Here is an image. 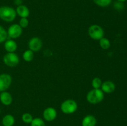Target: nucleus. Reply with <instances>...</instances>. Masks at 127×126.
Segmentation results:
<instances>
[{"mask_svg":"<svg viewBox=\"0 0 127 126\" xmlns=\"http://www.w3.org/2000/svg\"><path fill=\"white\" fill-rule=\"evenodd\" d=\"M16 12L17 16H19L21 18H27L30 15L29 9L24 4L17 6Z\"/></svg>","mask_w":127,"mask_h":126,"instance_id":"13","label":"nucleus"},{"mask_svg":"<svg viewBox=\"0 0 127 126\" xmlns=\"http://www.w3.org/2000/svg\"><path fill=\"white\" fill-rule=\"evenodd\" d=\"M88 35L94 40H99L104 37V30L101 26L97 24H93L88 28Z\"/></svg>","mask_w":127,"mask_h":126,"instance_id":"4","label":"nucleus"},{"mask_svg":"<svg viewBox=\"0 0 127 126\" xmlns=\"http://www.w3.org/2000/svg\"><path fill=\"white\" fill-rule=\"evenodd\" d=\"M34 52L31 51V49H27L22 54V58L26 62H31L32 61L34 58Z\"/></svg>","mask_w":127,"mask_h":126,"instance_id":"17","label":"nucleus"},{"mask_svg":"<svg viewBox=\"0 0 127 126\" xmlns=\"http://www.w3.org/2000/svg\"><path fill=\"white\" fill-rule=\"evenodd\" d=\"M57 117V111L54 107H48L45 109L43 112V117L44 120L48 122L53 121Z\"/></svg>","mask_w":127,"mask_h":126,"instance_id":"9","label":"nucleus"},{"mask_svg":"<svg viewBox=\"0 0 127 126\" xmlns=\"http://www.w3.org/2000/svg\"><path fill=\"white\" fill-rule=\"evenodd\" d=\"M127 0H117V1H119V2H126Z\"/></svg>","mask_w":127,"mask_h":126,"instance_id":"26","label":"nucleus"},{"mask_svg":"<svg viewBox=\"0 0 127 126\" xmlns=\"http://www.w3.org/2000/svg\"><path fill=\"white\" fill-rule=\"evenodd\" d=\"M19 58L15 53H7L3 57V63L8 67H13L19 63Z\"/></svg>","mask_w":127,"mask_h":126,"instance_id":"5","label":"nucleus"},{"mask_svg":"<svg viewBox=\"0 0 127 126\" xmlns=\"http://www.w3.org/2000/svg\"><path fill=\"white\" fill-rule=\"evenodd\" d=\"M4 43V47L7 53H15L17 50V44L13 39H7Z\"/></svg>","mask_w":127,"mask_h":126,"instance_id":"11","label":"nucleus"},{"mask_svg":"<svg viewBox=\"0 0 127 126\" xmlns=\"http://www.w3.org/2000/svg\"><path fill=\"white\" fill-rule=\"evenodd\" d=\"M14 4L16 6H18L22 4V0H14Z\"/></svg>","mask_w":127,"mask_h":126,"instance_id":"25","label":"nucleus"},{"mask_svg":"<svg viewBox=\"0 0 127 126\" xmlns=\"http://www.w3.org/2000/svg\"><path fill=\"white\" fill-rule=\"evenodd\" d=\"M0 114H1V108H0Z\"/></svg>","mask_w":127,"mask_h":126,"instance_id":"27","label":"nucleus"},{"mask_svg":"<svg viewBox=\"0 0 127 126\" xmlns=\"http://www.w3.org/2000/svg\"><path fill=\"white\" fill-rule=\"evenodd\" d=\"M18 24L22 28H27L29 26V19L27 18H21Z\"/></svg>","mask_w":127,"mask_h":126,"instance_id":"23","label":"nucleus"},{"mask_svg":"<svg viewBox=\"0 0 127 126\" xmlns=\"http://www.w3.org/2000/svg\"><path fill=\"white\" fill-rule=\"evenodd\" d=\"M2 124L3 126H13L15 124V118L12 115L6 114L2 117Z\"/></svg>","mask_w":127,"mask_h":126,"instance_id":"15","label":"nucleus"},{"mask_svg":"<svg viewBox=\"0 0 127 126\" xmlns=\"http://www.w3.org/2000/svg\"><path fill=\"white\" fill-rule=\"evenodd\" d=\"M93 1L97 6L101 7H108L111 4L112 2V0H93Z\"/></svg>","mask_w":127,"mask_h":126,"instance_id":"18","label":"nucleus"},{"mask_svg":"<svg viewBox=\"0 0 127 126\" xmlns=\"http://www.w3.org/2000/svg\"><path fill=\"white\" fill-rule=\"evenodd\" d=\"M8 38L7 30L2 26L0 25V43H4Z\"/></svg>","mask_w":127,"mask_h":126,"instance_id":"19","label":"nucleus"},{"mask_svg":"<svg viewBox=\"0 0 127 126\" xmlns=\"http://www.w3.org/2000/svg\"><path fill=\"white\" fill-rule=\"evenodd\" d=\"M99 46L100 48L104 50H107L110 48V46H111V43H110V40L108 38H105V37H103L101 39L99 40Z\"/></svg>","mask_w":127,"mask_h":126,"instance_id":"16","label":"nucleus"},{"mask_svg":"<svg viewBox=\"0 0 127 126\" xmlns=\"http://www.w3.org/2000/svg\"><path fill=\"white\" fill-rule=\"evenodd\" d=\"M114 7L117 11H122L125 8V4H124V2L116 1V2H114Z\"/></svg>","mask_w":127,"mask_h":126,"instance_id":"24","label":"nucleus"},{"mask_svg":"<svg viewBox=\"0 0 127 126\" xmlns=\"http://www.w3.org/2000/svg\"><path fill=\"white\" fill-rule=\"evenodd\" d=\"M12 81V77L9 74H0V92L6 91L11 86Z\"/></svg>","mask_w":127,"mask_h":126,"instance_id":"7","label":"nucleus"},{"mask_svg":"<svg viewBox=\"0 0 127 126\" xmlns=\"http://www.w3.org/2000/svg\"><path fill=\"white\" fill-rule=\"evenodd\" d=\"M78 107L76 101L73 100H66L61 104L60 109L63 113L65 114H71L77 111Z\"/></svg>","mask_w":127,"mask_h":126,"instance_id":"3","label":"nucleus"},{"mask_svg":"<svg viewBox=\"0 0 127 126\" xmlns=\"http://www.w3.org/2000/svg\"><path fill=\"white\" fill-rule=\"evenodd\" d=\"M22 121H23L24 123L26 124H31V122L33 120V117L32 116V115L31 114L29 113V112H26V113H24L22 115Z\"/></svg>","mask_w":127,"mask_h":126,"instance_id":"22","label":"nucleus"},{"mask_svg":"<svg viewBox=\"0 0 127 126\" xmlns=\"http://www.w3.org/2000/svg\"><path fill=\"white\" fill-rule=\"evenodd\" d=\"M13 98L10 93L4 91L0 93V101L5 106H9L12 104Z\"/></svg>","mask_w":127,"mask_h":126,"instance_id":"12","label":"nucleus"},{"mask_svg":"<svg viewBox=\"0 0 127 126\" xmlns=\"http://www.w3.org/2000/svg\"><path fill=\"white\" fill-rule=\"evenodd\" d=\"M30 124H31V126H45L44 121L40 117L33 118Z\"/></svg>","mask_w":127,"mask_h":126,"instance_id":"20","label":"nucleus"},{"mask_svg":"<svg viewBox=\"0 0 127 126\" xmlns=\"http://www.w3.org/2000/svg\"><path fill=\"white\" fill-rule=\"evenodd\" d=\"M16 9L11 6H2L0 7V19L6 22H11L16 19Z\"/></svg>","mask_w":127,"mask_h":126,"instance_id":"2","label":"nucleus"},{"mask_svg":"<svg viewBox=\"0 0 127 126\" xmlns=\"http://www.w3.org/2000/svg\"><path fill=\"white\" fill-rule=\"evenodd\" d=\"M23 32V28L18 23H13L7 29L8 38L11 39H16L20 37Z\"/></svg>","mask_w":127,"mask_h":126,"instance_id":"6","label":"nucleus"},{"mask_svg":"<svg viewBox=\"0 0 127 126\" xmlns=\"http://www.w3.org/2000/svg\"><path fill=\"white\" fill-rule=\"evenodd\" d=\"M96 124L97 119L93 115H87L82 120V126H95Z\"/></svg>","mask_w":127,"mask_h":126,"instance_id":"14","label":"nucleus"},{"mask_svg":"<svg viewBox=\"0 0 127 126\" xmlns=\"http://www.w3.org/2000/svg\"><path fill=\"white\" fill-rule=\"evenodd\" d=\"M102 84V81L99 77H95L92 80L91 85L93 88H100Z\"/></svg>","mask_w":127,"mask_h":126,"instance_id":"21","label":"nucleus"},{"mask_svg":"<svg viewBox=\"0 0 127 126\" xmlns=\"http://www.w3.org/2000/svg\"><path fill=\"white\" fill-rule=\"evenodd\" d=\"M116 88L115 83L113 82L110 80H107V81L102 82L100 89L104 93L110 94L112 93Z\"/></svg>","mask_w":127,"mask_h":126,"instance_id":"10","label":"nucleus"},{"mask_svg":"<svg viewBox=\"0 0 127 126\" xmlns=\"http://www.w3.org/2000/svg\"><path fill=\"white\" fill-rule=\"evenodd\" d=\"M104 93L100 88H93L87 93L86 100L92 105H97L104 100Z\"/></svg>","mask_w":127,"mask_h":126,"instance_id":"1","label":"nucleus"},{"mask_svg":"<svg viewBox=\"0 0 127 126\" xmlns=\"http://www.w3.org/2000/svg\"><path fill=\"white\" fill-rule=\"evenodd\" d=\"M42 41L40 38L37 37H32L28 42L29 49L33 52H37L41 49L42 47Z\"/></svg>","mask_w":127,"mask_h":126,"instance_id":"8","label":"nucleus"}]
</instances>
